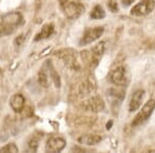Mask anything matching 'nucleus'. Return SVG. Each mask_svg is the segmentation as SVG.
Segmentation results:
<instances>
[{"mask_svg":"<svg viewBox=\"0 0 155 153\" xmlns=\"http://www.w3.org/2000/svg\"><path fill=\"white\" fill-rule=\"evenodd\" d=\"M39 140H41V137H36V135H32V137L30 138V140L28 141V149H29V151L36 152L37 148H38Z\"/></svg>","mask_w":155,"mask_h":153,"instance_id":"aec40b11","label":"nucleus"},{"mask_svg":"<svg viewBox=\"0 0 155 153\" xmlns=\"http://www.w3.org/2000/svg\"><path fill=\"white\" fill-rule=\"evenodd\" d=\"M38 83L41 87L44 88H48L49 87V79H48V75L46 74L45 69H41L38 72Z\"/></svg>","mask_w":155,"mask_h":153,"instance_id":"6ab92c4d","label":"nucleus"},{"mask_svg":"<svg viewBox=\"0 0 155 153\" xmlns=\"http://www.w3.org/2000/svg\"><path fill=\"white\" fill-rule=\"evenodd\" d=\"M110 81L116 86H124L127 83L126 69L124 66H118L110 75Z\"/></svg>","mask_w":155,"mask_h":153,"instance_id":"6e6552de","label":"nucleus"},{"mask_svg":"<svg viewBox=\"0 0 155 153\" xmlns=\"http://www.w3.org/2000/svg\"><path fill=\"white\" fill-rule=\"evenodd\" d=\"M155 7L154 0H141L131 8L130 14L136 17H142L150 14Z\"/></svg>","mask_w":155,"mask_h":153,"instance_id":"20e7f679","label":"nucleus"},{"mask_svg":"<svg viewBox=\"0 0 155 153\" xmlns=\"http://www.w3.org/2000/svg\"><path fill=\"white\" fill-rule=\"evenodd\" d=\"M145 91L143 89H137L132 93L130 100H129V112H136L141 107L142 100L144 98Z\"/></svg>","mask_w":155,"mask_h":153,"instance_id":"9d476101","label":"nucleus"},{"mask_svg":"<svg viewBox=\"0 0 155 153\" xmlns=\"http://www.w3.org/2000/svg\"><path fill=\"white\" fill-rule=\"evenodd\" d=\"M9 105H11L12 109L14 110L15 112L20 113L23 111L24 106H25V98L22 94H14L12 96L11 100H9Z\"/></svg>","mask_w":155,"mask_h":153,"instance_id":"f8f14e48","label":"nucleus"},{"mask_svg":"<svg viewBox=\"0 0 155 153\" xmlns=\"http://www.w3.org/2000/svg\"><path fill=\"white\" fill-rule=\"evenodd\" d=\"M66 145V141L60 137H54L49 139L46 145L47 152H60L64 149Z\"/></svg>","mask_w":155,"mask_h":153,"instance_id":"1a4fd4ad","label":"nucleus"},{"mask_svg":"<svg viewBox=\"0 0 155 153\" xmlns=\"http://www.w3.org/2000/svg\"><path fill=\"white\" fill-rule=\"evenodd\" d=\"M56 55L64 62V64H65L66 66L69 67V68L76 69V71H79V69L81 68V65H80L79 61H78V59H77V54L74 50H71V49L60 50L59 52H57Z\"/></svg>","mask_w":155,"mask_h":153,"instance_id":"7ed1b4c3","label":"nucleus"},{"mask_svg":"<svg viewBox=\"0 0 155 153\" xmlns=\"http://www.w3.org/2000/svg\"><path fill=\"white\" fill-rule=\"evenodd\" d=\"M71 151H74V152H86L87 150H85L84 148H80V147H72L71 148Z\"/></svg>","mask_w":155,"mask_h":153,"instance_id":"393cba45","label":"nucleus"},{"mask_svg":"<svg viewBox=\"0 0 155 153\" xmlns=\"http://www.w3.org/2000/svg\"><path fill=\"white\" fill-rule=\"evenodd\" d=\"M60 2H61V3H66L67 1H68V0H59Z\"/></svg>","mask_w":155,"mask_h":153,"instance_id":"bb28decb","label":"nucleus"},{"mask_svg":"<svg viewBox=\"0 0 155 153\" xmlns=\"http://www.w3.org/2000/svg\"><path fill=\"white\" fill-rule=\"evenodd\" d=\"M78 141L81 144L87 145V146H94L101 142V137L98 135H85L80 137Z\"/></svg>","mask_w":155,"mask_h":153,"instance_id":"ddd939ff","label":"nucleus"},{"mask_svg":"<svg viewBox=\"0 0 155 153\" xmlns=\"http://www.w3.org/2000/svg\"><path fill=\"white\" fill-rule=\"evenodd\" d=\"M107 6L112 12H117L119 11V6L117 3V0H109L107 1Z\"/></svg>","mask_w":155,"mask_h":153,"instance_id":"4be33fe9","label":"nucleus"},{"mask_svg":"<svg viewBox=\"0 0 155 153\" xmlns=\"http://www.w3.org/2000/svg\"><path fill=\"white\" fill-rule=\"evenodd\" d=\"M124 96V91L123 90H120V89H115V88H110L109 90L107 91V97L111 100V102H116L118 101L119 104L123 100Z\"/></svg>","mask_w":155,"mask_h":153,"instance_id":"4468645a","label":"nucleus"},{"mask_svg":"<svg viewBox=\"0 0 155 153\" xmlns=\"http://www.w3.org/2000/svg\"><path fill=\"white\" fill-rule=\"evenodd\" d=\"M106 17V12L101 5H95L90 12V18L93 20H101Z\"/></svg>","mask_w":155,"mask_h":153,"instance_id":"f3484780","label":"nucleus"},{"mask_svg":"<svg viewBox=\"0 0 155 153\" xmlns=\"http://www.w3.org/2000/svg\"><path fill=\"white\" fill-rule=\"evenodd\" d=\"M136 1V0H121L122 4H123L124 6H128L130 5L131 3H134V2Z\"/></svg>","mask_w":155,"mask_h":153,"instance_id":"b1692460","label":"nucleus"},{"mask_svg":"<svg viewBox=\"0 0 155 153\" xmlns=\"http://www.w3.org/2000/svg\"><path fill=\"white\" fill-rule=\"evenodd\" d=\"M79 90H80V94L82 96H86V95L92 93L95 90V84H93L90 80H86V81H84L81 84Z\"/></svg>","mask_w":155,"mask_h":153,"instance_id":"dca6fc26","label":"nucleus"},{"mask_svg":"<svg viewBox=\"0 0 155 153\" xmlns=\"http://www.w3.org/2000/svg\"><path fill=\"white\" fill-rule=\"evenodd\" d=\"M48 66H49L50 77L52 78V80H53L55 86H56L57 88H60V87H61V80H60L58 72H56V69H55V67L53 66L52 62H48Z\"/></svg>","mask_w":155,"mask_h":153,"instance_id":"a211bd4d","label":"nucleus"},{"mask_svg":"<svg viewBox=\"0 0 155 153\" xmlns=\"http://www.w3.org/2000/svg\"><path fill=\"white\" fill-rule=\"evenodd\" d=\"M25 34H20L19 36H17V38L15 39V46L16 47H21L23 45V42L25 41Z\"/></svg>","mask_w":155,"mask_h":153,"instance_id":"5701e85b","label":"nucleus"},{"mask_svg":"<svg viewBox=\"0 0 155 153\" xmlns=\"http://www.w3.org/2000/svg\"><path fill=\"white\" fill-rule=\"evenodd\" d=\"M154 109H155V100L149 99L148 101L143 106V108L141 109V111L137 113L136 115V117L134 118V120H132V122H131V126L137 127L143 123H145V122L149 119V117L152 115Z\"/></svg>","mask_w":155,"mask_h":153,"instance_id":"f03ea898","label":"nucleus"},{"mask_svg":"<svg viewBox=\"0 0 155 153\" xmlns=\"http://www.w3.org/2000/svg\"><path fill=\"white\" fill-rule=\"evenodd\" d=\"M19 149L17 147V145L15 143H11V144H6L5 146L0 148V152L5 153V152H11V153H16L18 152Z\"/></svg>","mask_w":155,"mask_h":153,"instance_id":"412c9836","label":"nucleus"},{"mask_svg":"<svg viewBox=\"0 0 155 153\" xmlns=\"http://www.w3.org/2000/svg\"><path fill=\"white\" fill-rule=\"evenodd\" d=\"M104 51H106V42L102 41L99 42V44H97L96 46H94L92 48V49L90 50V53H91L93 59L95 60L96 62H98L99 59L101 58V56L104 55Z\"/></svg>","mask_w":155,"mask_h":153,"instance_id":"2eb2a0df","label":"nucleus"},{"mask_svg":"<svg viewBox=\"0 0 155 153\" xmlns=\"http://www.w3.org/2000/svg\"><path fill=\"white\" fill-rule=\"evenodd\" d=\"M81 107L85 111H90L94 113L101 112L104 110V101L102 100L101 96H92L83 101Z\"/></svg>","mask_w":155,"mask_h":153,"instance_id":"0eeeda50","label":"nucleus"},{"mask_svg":"<svg viewBox=\"0 0 155 153\" xmlns=\"http://www.w3.org/2000/svg\"><path fill=\"white\" fill-rule=\"evenodd\" d=\"M54 30H55V26L53 23H47L42 26V28L38 33L36 34L35 37H34V41L38 42L41 41V39H47L49 38L50 36L53 35L54 33Z\"/></svg>","mask_w":155,"mask_h":153,"instance_id":"9b49d317","label":"nucleus"},{"mask_svg":"<svg viewBox=\"0 0 155 153\" xmlns=\"http://www.w3.org/2000/svg\"><path fill=\"white\" fill-rule=\"evenodd\" d=\"M23 17L18 12H11L0 16V36L12 34L22 24Z\"/></svg>","mask_w":155,"mask_h":153,"instance_id":"f257e3e1","label":"nucleus"},{"mask_svg":"<svg viewBox=\"0 0 155 153\" xmlns=\"http://www.w3.org/2000/svg\"><path fill=\"white\" fill-rule=\"evenodd\" d=\"M104 32V28L102 26H96L92 28H87L85 30V33L83 35V38L81 39L82 46H86L91 42L97 41Z\"/></svg>","mask_w":155,"mask_h":153,"instance_id":"39448f33","label":"nucleus"},{"mask_svg":"<svg viewBox=\"0 0 155 153\" xmlns=\"http://www.w3.org/2000/svg\"><path fill=\"white\" fill-rule=\"evenodd\" d=\"M112 124H113V122H112V121H110L109 123H107V129H110V128H111Z\"/></svg>","mask_w":155,"mask_h":153,"instance_id":"a878e982","label":"nucleus"},{"mask_svg":"<svg viewBox=\"0 0 155 153\" xmlns=\"http://www.w3.org/2000/svg\"><path fill=\"white\" fill-rule=\"evenodd\" d=\"M85 11V7L83 4L79 2H66V4L63 7L64 15L66 18L69 20H76L81 16Z\"/></svg>","mask_w":155,"mask_h":153,"instance_id":"423d86ee","label":"nucleus"}]
</instances>
